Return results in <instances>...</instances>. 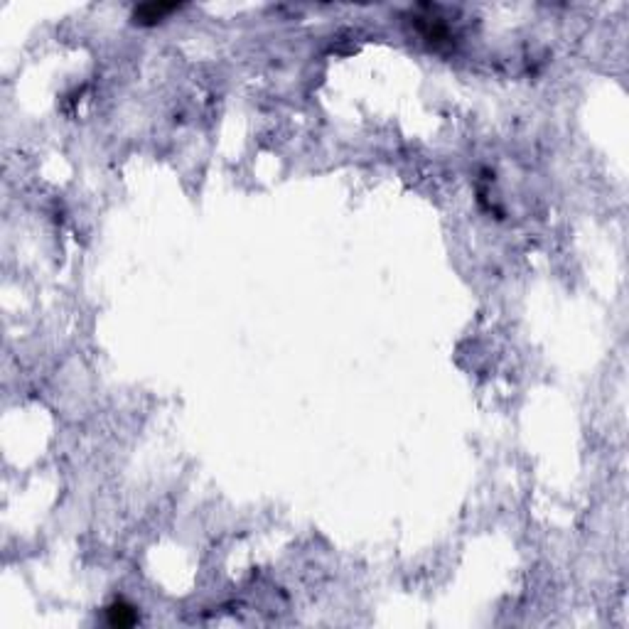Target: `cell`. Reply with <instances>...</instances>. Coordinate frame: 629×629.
<instances>
[{
    "label": "cell",
    "instance_id": "6da1fadb",
    "mask_svg": "<svg viewBox=\"0 0 629 629\" xmlns=\"http://www.w3.org/2000/svg\"><path fill=\"white\" fill-rule=\"evenodd\" d=\"M172 10H177V5L172 3H148V5H141V8H136V13H133V20L136 23H158V20H163L167 13H172Z\"/></svg>",
    "mask_w": 629,
    "mask_h": 629
},
{
    "label": "cell",
    "instance_id": "7a4b0ae2",
    "mask_svg": "<svg viewBox=\"0 0 629 629\" xmlns=\"http://www.w3.org/2000/svg\"><path fill=\"white\" fill-rule=\"evenodd\" d=\"M106 615H108V625H113V627H131L138 622L136 607L126 605V602H113V605L106 610Z\"/></svg>",
    "mask_w": 629,
    "mask_h": 629
}]
</instances>
